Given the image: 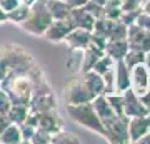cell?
Here are the masks:
<instances>
[{
    "mask_svg": "<svg viewBox=\"0 0 150 144\" xmlns=\"http://www.w3.org/2000/svg\"><path fill=\"white\" fill-rule=\"evenodd\" d=\"M0 87L10 97L12 104H27L32 99L35 80L28 70H13L0 82Z\"/></svg>",
    "mask_w": 150,
    "mask_h": 144,
    "instance_id": "6da1fadb",
    "label": "cell"
},
{
    "mask_svg": "<svg viewBox=\"0 0 150 144\" xmlns=\"http://www.w3.org/2000/svg\"><path fill=\"white\" fill-rule=\"evenodd\" d=\"M35 64L32 54L17 44L0 45V69L8 75L13 70H28Z\"/></svg>",
    "mask_w": 150,
    "mask_h": 144,
    "instance_id": "7a4b0ae2",
    "label": "cell"
},
{
    "mask_svg": "<svg viewBox=\"0 0 150 144\" xmlns=\"http://www.w3.org/2000/svg\"><path fill=\"white\" fill-rule=\"evenodd\" d=\"M67 116L72 119L75 124H79L82 128L88 129L90 133L98 134L100 138L105 139V129L100 121V117L97 116L95 109L92 106V102H83V104H69L65 106Z\"/></svg>",
    "mask_w": 150,
    "mask_h": 144,
    "instance_id": "3957f363",
    "label": "cell"
},
{
    "mask_svg": "<svg viewBox=\"0 0 150 144\" xmlns=\"http://www.w3.org/2000/svg\"><path fill=\"white\" fill-rule=\"evenodd\" d=\"M52 20L54 19H52V15H50V12L47 9V2L45 0H35L30 5L28 17L20 24V27L23 32L30 34V35L42 37L45 29L50 25Z\"/></svg>",
    "mask_w": 150,
    "mask_h": 144,
    "instance_id": "277c9868",
    "label": "cell"
},
{
    "mask_svg": "<svg viewBox=\"0 0 150 144\" xmlns=\"http://www.w3.org/2000/svg\"><path fill=\"white\" fill-rule=\"evenodd\" d=\"M93 94L88 89L83 75H75L70 80H67V84L64 87V101L65 106L69 104H83V102H90L93 99Z\"/></svg>",
    "mask_w": 150,
    "mask_h": 144,
    "instance_id": "5b68a950",
    "label": "cell"
},
{
    "mask_svg": "<svg viewBox=\"0 0 150 144\" xmlns=\"http://www.w3.org/2000/svg\"><path fill=\"white\" fill-rule=\"evenodd\" d=\"M127 121L125 116H112V117L102 121L105 129V141L112 144H125L129 143V131H127Z\"/></svg>",
    "mask_w": 150,
    "mask_h": 144,
    "instance_id": "8992f818",
    "label": "cell"
},
{
    "mask_svg": "<svg viewBox=\"0 0 150 144\" xmlns=\"http://www.w3.org/2000/svg\"><path fill=\"white\" fill-rule=\"evenodd\" d=\"M127 42L130 49L147 52L150 50V32L144 27H140L137 22L127 27Z\"/></svg>",
    "mask_w": 150,
    "mask_h": 144,
    "instance_id": "52a82bcc",
    "label": "cell"
},
{
    "mask_svg": "<svg viewBox=\"0 0 150 144\" xmlns=\"http://www.w3.org/2000/svg\"><path fill=\"white\" fill-rule=\"evenodd\" d=\"M130 89L137 96H142L144 92L150 91V70L145 67V64L130 67Z\"/></svg>",
    "mask_w": 150,
    "mask_h": 144,
    "instance_id": "ba28073f",
    "label": "cell"
},
{
    "mask_svg": "<svg viewBox=\"0 0 150 144\" xmlns=\"http://www.w3.org/2000/svg\"><path fill=\"white\" fill-rule=\"evenodd\" d=\"M74 29L72 22H70L69 17L65 19H54L50 22V25L45 29L42 37H45L48 42H54V44H59V42H64L65 35Z\"/></svg>",
    "mask_w": 150,
    "mask_h": 144,
    "instance_id": "9c48e42d",
    "label": "cell"
},
{
    "mask_svg": "<svg viewBox=\"0 0 150 144\" xmlns=\"http://www.w3.org/2000/svg\"><path fill=\"white\" fill-rule=\"evenodd\" d=\"M37 128L43 129V131H47L50 134H55L59 131H62V129H65V124L57 109H48V111H43L38 114Z\"/></svg>",
    "mask_w": 150,
    "mask_h": 144,
    "instance_id": "30bf717a",
    "label": "cell"
},
{
    "mask_svg": "<svg viewBox=\"0 0 150 144\" xmlns=\"http://www.w3.org/2000/svg\"><path fill=\"white\" fill-rule=\"evenodd\" d=\"M122 101H123V114L127 117H135V116H147V109L140 102V97L135 94L132 89L122 92Z\"/></svg>",
    "mask_w": 150,
    "mask_h": 144,
    "instance_id": "8fae6325",
    "label": "cell"
},
{
    "mask_svg": "<svg viewBox=\"0 0 150 144\" xmlns=\"http://www.w3.org/2000/svg\"><path fill=\"white\" fill-rule=\"evenodd\" d=\"M90 39H92V32L90 30H85V29H79L75 27L72 29L64 39V44L70 50L74 49H79V50H83V49L90 44Z\"/></svg>",
    "mask_w": 150,
    "mask_h": 144,
    "instance_id": "7c38bea8",
    "label": "cell"
},
{
    "mask_svg": "<svg viewBox=\"0 0 150 144\" xmlns=\"http://www.w3.org/2000/svg\"><path fill=\"white\" fill-rule=\"evenodd\" d=\"M127 131H129V143H137V139L142 138L145 133H149V121L145 116H135L129 117L127 121Z\"/></svg>",
    "mask_w": 150,
    "mask_h": 144,
    "instance_id": "4fadbf2b",
    "label": "cell"
},
{
    "mask_svg": "<svg viewBox=\"0 0 150 144\" xmlns=\"http://www.w3.org/2000/svg\"><path fill=\"white\" fill-rule=\"evenodd\" d=\"M69 19H70V22H72L74 29L79 27V29H85V30H92L93 22H95V19H93L83 7H74V9H70Z\"/></svg>",
    "mask_w": 150,
    "mask_h": 144,
    "instance_id": "5bb4252c",
    "label": "cell"
},
{
    "mask_svg": "<svg viewBox=\"0 0 150 144\" xmlns=\"http://www.w3.org/2000/svg\"><path fill=\"white\" fill-rule=\"evenodd\" d=\"M103 49L97 47L93 44H88L85 49H83V52H82V64H80V72H87V70H92L93 64H95L97 60L100 59L103 55Z\"/></svg>",
    "mask_w": 150,
    "mask_h": 144,
    "instance_id": "9a60e30c",
    "label": "cell"
},
{
    "mask_svg": "<svg viewBox=\"0 0 150 144\" xmlns=\"http://www.w3.org/2000/svg\"><path fill=\"white\" fill-rule=\"evenodd\" d=\"M130 89V69L125 65L123 60L115 62V92H120Z\"/></svg>",
    "mask_w": 150,
    "mask_h": 144,
    "instance_id": "2e32d148",
    "label": "cell"
},
{
    "mask_svg": "<svg viewBox=\"0 0 150 144\" xmlns=\"http://www.w3.org/2000/svg\"><path fill=\"white\" fill-rule=\"evenodd\" d=\"M129 49L130 47H129L127 39H123V40H107L103 52L117 62V60H122L125 57V54L129 52Z\"/></svg>",
    "mask_w": 150,
    "mask_h": 144,
    "instance_id": "e0dca14e",
    "label": "cell"
},
{
    "mask_svg": "<svg viewBox=\"0 0 150 144\" xmlns=\"http://www.w3.org/2000/svg\"><path fill=\"white\" fill-rule=\"evenodd\" d=\"M92 106H93V109H95L97 116L100 117V121H105V119L112 117V116H115V112H113L112 106L108 104L107 97H105V94H100V96H97L92 99Z\"/></svg>",
    "mask_w": 150,
    "mask_h": 144,
    "instance_id": "ac0fdd59",
    "label": "cell"
},
{
    "mask_svg": "<svg viewBox=\"0 0 150 144\" xmlns=\"http://www.w3.org/2000/svg\"><path fill=\"white\" fill-rule=\"evenodd\" d=\"M20 143H22V133L18 124L10 123L0 133V144H20Z\"/></svg>",
    "mask_w": 150,
    "mask_h": 144,
    "instance_id": "d6986e66",
    "label": "cell"
},
{
    "mask_svg": "<svg viewBox=\"0 0 150 144\" xmlns=\"http://www.w3.org/2000/svg\"><path fill=\"white\" fill-rule=\"evenodd\" d=\"M47 9L52 19H65L70 14V7L65 4V0H45Z\"/></svg>",
    "mask_w": 150,
    "mask_h": 144,
    "instance_id": "ffe728a7",
    "label": "cell"
},
{
    "mask_svg": "<svg viewBox=\"0 0 150 144\" xmlns=\"http://www.w3.org/2000/svg\"><path fill=\"white\" fill-rule=\"evenodd\" d=\"M28 116V106L27 104H12L8 112H7V117L8 121L13 124H22L25 123V119Z\"/></svg>",
    "mask_w": 150,
    "mask_h": 144,
    "instance_id": "44dd1931",
    "label": "cell"
},
{
    "mask_svg": "<svg viewBox=\"0 0 150 144\" xmlns=\"http://www.w3.org/2000/svg\"><path fill=\"white\" fill-rule=\"evenodd\" d=\"M82 139L79 138V134L72 133V131H59L52 136V144H80Z\"/></svg>",
    "mask_w": 150,
    "mask_h": 144,
    "instance_id": "7402d4cb",
    "label": "cell"
},
{
    "mask_svg": "<svg viewBox=\"0 0 150 144\" xmlns=\"http://www.w3.org/2000/svg\"><path fill=\"white\" fill-rule=\"evenodd\" d=\"M28 10H30V7L28 5H25V4H18L13 10H10L8 14H7V22H12V24L20 25L22 22L28 17Z\"/></svg>",
    "mask_w": 150,
    "mask_h": 144,
    "instance_id": "603a6c76",
    "label": "cell"
},
{
    "mask_svg": "<svg viewBox=\"0 0 150 144\" xmlns=\"http://www.w3.org/2000/svg\"><path fill=\"white\" fill-rule=\"evenodd\" d=\"M105 97H107L108 104L112 106L113 112L117 114V116H125L123 114V101H122V94L120 92H108V94H105ZM127 117V116H125Z\"/></svg>",
    "mask_w": 150,
    "mask_h": 144,
    "instance_id": "cb8c5ba5",
    "label": "cell"
},
{
    "mask_svg": "<svg viewBox=\"0 0 150 144\" xmlns=\"http://www.w3.org/2000/svg\"><path fill=\"white\" fill-rule=\"evenodd\" d=\"M144 55H145V52H142V50L129 49V52L125 54V57H123L122 60L130 69V67H134V65H137V64H144Z\"/></svg>",
    "mask_w": 150,
    "mask_h": 144,
    "instance_id": "d4e9b609",
    "label": "cell"
},
{
    "mask_svg": "<svg viewBox=\"0 0 150 144\" xmlns=\"http://www.w3.org/2000/svg\"><path fill=\"white\" fill-rule=\"evenodd\" d=\"M123 39H127V25L120 20H115L107 40H123Z\"/></svg>",
    "mask_w": 150,
    "mask_h": 144,
    "instance_id": "484cf974",
    "label": "cell"
},
{
    "mask_svg": "<svg viewBox=\"0 0 150 144\" xmlns=\"http://www.w3.org/2000/svg\"><path fill=\"white\" fill-rule=\"evenodd\" d=\"M113 65H115V60L112 59V57H108L107 54H103L100 59L97 60L95 64H93V67H92V70H95L97 74L102 75L103 72H107L108 69H112Z\"/></svg>",
    "mask_w": 150,
    "mask_h": 144,
    "instance_id": "4316f807",
    "label": "cell"
},
{
    "mask_svg": "<svg viewBox=\"0 0 150 144\" xmlns=\"http://www.w3.org/2000/svg\"><path fill=\"white\" fill-rule=\"evenodd\" d=\"M52 136L54 134H50L47 131H43V129L37 128L35 133H33V136H32V139H30V143L32 144H52Z\"/></svg>",
    "mask_w": 150,
    "mask_h": 144,
    "instance_id": "83f0119b",
    "label": "cell"
},
{
    "mask_svg": "<svg viewBox=\"0 0 150 144\" xmlns=\"http://www.w3.org/2000/svg\"><path fill=\"white\" fill-rule=\"evenodd\" d=\"M82 52H83V50H79V49H74V50H72V57H70V60L67 62V67H69L72 72H80Z\"/></svg>",
    "mask_w": 150,
    "mask_h": 144,
    "instance_id": "f1b7e54d",
    "label": "cell"
},
{
    "mask_svg": "<svg viewBox=\"0 0 150 144\" xmlns=\"http://www.w3.org/2000/svg\"><path fill=\"white\" fill-rule=\"evenodd\" d=\"M83 9H85L88 14H90L93 19H100V17H103V14H105V10H103V5H98V4H95V2H87L85 5H83Z\"/></svg>",
    "mask_w": 150,
    "mask_h": 144,
    "instance_id": "f546056e",
    "label": "cell"
},
{
    "mask_svg": "<svg viewBox=\"0 0 150 144\" xmlns=\"http://www.w3.org/2000/svg\"><path fill=\"white\" fill-rule=\"evenodd\" d=\"M140 12L142 10H129V12H120V17H118V20L125 24V25L129 27L130 24H135L137 20V17L140 15Z\"/></svg>",
    "mask_w": 150,
    "mask_h": 144,
    "instance_id": "4dcf8cb0",
    "label": "cell"
},
{
    "mask_svg": "<svg viewBox=\"0 0 150 144\" xmlns=\"http://www.w3.org/2000/svg\"><path fill=\"white\" fill-rule=\"evenodd\" d=\"M144 0H122L120 2V10L129 12V10H142Z\"/></svg>",
    "mask_w": 150,
    "mask_h": 144,
    "instance_id": "1f68e13d",
    "label": "cell"
},
{
    "mask_svg": "<svg viewBox=\"0 0 150 144\" xmlns=\"http://www.w3.org/2000/svg\"><path fill=\"white\" fill-rule=\"evenodd\" d=\"M12 106V101L10 97L7 96V92L0 87V116H7V112Z\"/></svg>",
    "mask_w": 150,
    "mask_h": 144,
    "instance_id": "d6a6232c",
    "label": "cell"
},
{
    "mask_svg": "<svg viewBox=\"0 0 150 144\" xmlns=\"http://www.w3.org/2000/svg\"><path fill=\"white\" fill-rule=\"evenodd\" d=\"M20 126V133H22V143H30L33 133H35V126H30V124L23 123V124H18Z\"/></svg>",
    "mask_w": 150,
    "mask_h": 144,
    "instance_id": "836d02e7",
    "label": "cell"
},
{
    "mask_svg": "<svg viewBox=\"0 0 150 144\" xmlns=\"http://www.w3.org/2000/svg\"><path fill=\"white\" fill-rule=\"evenodd\" d=\"M20 2L18 0H0V10H4L5 14H8L10 10H13Z\"/></svg>",
    "mask_w": 150,
    "mask_h": 144,
    "instance_id": "e575fe53",
    "label": "cell"
},
{
    "mask_svg": "<svg viewBox=\"0 0 150 144\" xmlns=\"http://www.w3.org/2000/svg\"><path fill=\"white\" fill-rule=\"evenodd\" d=\"M137 24H139L140 27H144V29H147L150 32V15L149 14H144V12H140V15L137 17Z\"/></svg>",
    "mask_w": 150,
    "mask_h": 144,
    "instance_id": "d590c367",
    "label": "cell"
},
{
    "mask_svg": "<svg viewBox=\"0 0 150 144\" xmlns=\"http://www.w3.org/2000/svg\"><path fill=\"white\" fill-rule=\"evenodd\" d=\"M140 97V102L144 104V107L147 109V111H150V91H147V92H144L142 96H139Z\"/></svg>",
    "mask_w": 150,
    "mask_h": 144,
    "instance_id": "8d00e7d4",
    "label": "cell"
},
{
    "mask_svg": "<svg viewBox=\"0 0 150 144\" xmlns=\"http://www.w3.org/2000/svg\"><path fill=\"white\" fill-rule=\"evenodd\" d=\"M88 2V0H65V4L70 7V9H74V7H83Z\"/></svg>",
    "mask_w": 150,
    "mask_h": 144,
    "instance_id": "74e56055",
    "label": "cell"
},
{
    "mask_svg": "<svg viewBox=\"0 0 150 144\" xmlns=\"http://www.w3.org/2000/svg\"><path fill=\"white\" fill-rule=\"evenodd\" d=\"M137 143H139V144H150V131H149V133H145L142 138L137 139Z\"/></svg>",
    "mask_w": 150,
    "mask_h": 144,
    "instance_id": "f35d334b",
    "label": "cell"
},
{
    "mask_svg": "<svg viewBox=\"0 0 150 144\" xmlns=\"http://www.w3.org/2000/svg\"><path fill=\"white\" fill-rule=\"evenodd\" d=\"M142 12L150 15V0H144V4H142Z\"/></svg>",
    "mask_w": 150,
    "mask_h": 144,
    "instance_id": "ab89813d",
    "label": "cell"
},
{
    "mask_svg": "<svg viewBox=\"0 0 150 144\" xmlns=\"http://www.w3.org/2000/svg\"><path fill=\"white\" fill-rule=\"evenodd\" d=\"M144 64H145V67L150 70V50H147V52H145V55H144Z\"/></svg>",
    "mask_w": 150,
    "mask_h": 144,
    "instance_id": "60d3db41",
    "label": "cell"
},
{
    "mask_svg": "<svg viewBox=\"0 0 150 144\" xmlns=\"http://www.w3.org/2000/svg\"><path fill=\"white\" fill-rule=\"evenodd\" d=\"M120 2L122 0H107L105 5H113V7H120Z\"/></svg>",
    "mask_w": 150,
    "mask_h": 144,
    "instance_id": "b9f144b4",
    "label": "cell"
},
{
    "mask_svg": "<svg viewBox=\"0 0 150 144\" xmlns=\"http://www.w3.org/2000/svg\"><path fill=\"white\" fill-rule=\"evenodd\" d=\"M7 22V14L4 10H0V25H2V24H5Z\"/></svg>",
    "mask_w": 150,
    "mask_h": 144,
    "instance_id": "7bdbcfd3",
    "label": "cell"
},
{
    "mask_svg": "<svg viewBox=\"0 0 150 144\" xmlns=\"http://www.w3.org/2000/svg\"><path fill=\"white\" fill-rule=\"evenodd\" d=\"M18 2H20V4H25V5L30 7V5L33 4V2H35V0H18Z\"/></svg>",
    "mask_w": 150,
    "mask_h": 144,
    "instance_id": "ee69618b",
    "label": "cell"
},
{
    "mask_svg": "<svg viewBox=\"0 0 150 144\" xmlns=\"http://www.w3.org/2000/svg\"><path fill=\"white\" fill-rule=\"evenodd\" d=\"M90 2H95V4H98V5H105L107 0H90Z\"/></svg>",
    "mask_w": 150,
    "mask_h": 144,
    "instance_id": "f6af8a7d",
    "label": "cell"
},
{
    "mask_svg": "<svg viewBox=\"0 0 150 144\" xmlns=\"http://www.w3.org/2000/svg\"><path fill=\"white\" fill-rule=\"evenodd\" d=\"M145 117H147V121H149V128H150V111L147 112V116H145Z\"/></svg>",
    "mask_w": 150,
    "mask_h": 144,
    "instance_id": "bcb514c9",
    "label": "cell"
}]
</instances>
